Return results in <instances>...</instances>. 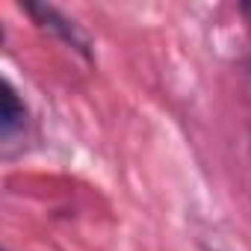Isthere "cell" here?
I'll return each instance as SVG.
<instances>
[{
    "mask_svg": "<svg viewBox=\"0 0 251 251\" xmlns=\"http://www.w3.org/2000/svg\"><path fill=\"white\" fill-rule=\"evenodd\" d=\"M21 9L42 27V30H48L50 36H56L62 45H68L71 50H77L80 56H86V59H92V50H89V39L83 36V30L65 15V12H59L56 6H48V3H21Z\"/></svg>",
    "mask_w": 251,
    "mask_h": 251,
    "instance_id": "1",
    "label": "cell"
},
{
    "mask_svg": "<svg viewBox=\"0 0 251 251\" xmlns=\"http://www.w3.org/2000/svg\"><path fill=\"white\" fill-rule=\"evenodd\" d=\"M24 127H27V106L12 89V83L3 80V86H0V133H3V139H12Z\"/></svg>",
    "mask_w": 251,
    "mask_h": 251,
    "instance_id": "2",
    "label": "cell"
},
{
    "mask_svg": "<svg viewBox=\"0 0 251 251\" xmlns=\"http://www.w3.org/2000/svg\"><path fill=\"white\" fill-rule=\"evenodd\" d=\"M239 12L248 18V24H251V0H245V3H239Z\"/></svg>",
    "mask_w": 251,
    "mask_h": 251,
    "instance_id": "3",
    "label": "cell"
}]
</instances>
